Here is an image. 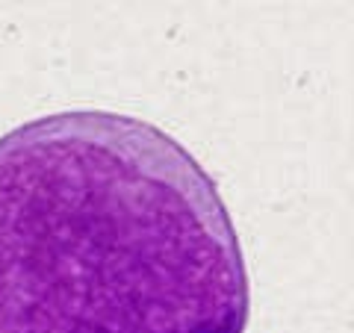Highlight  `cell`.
Returning a JSON list of instances; mask_svg holds the SVG:
<instances>
[{
    "label": "cell",
    "instance_id": "obj_1",
    "mask_svg": "<svg viewBox=\"0 0 354 333\" xmlns=\"http://www.w3.org/2000/svg\"><path fill=\"white\" fill-rule=\"evenodd\" d=\"M248 272L201 162L74 109L0 136V333H245Z\"/></svg>",
    "mask_w": 354,
    "mask_h": 333
}]
</instances>
